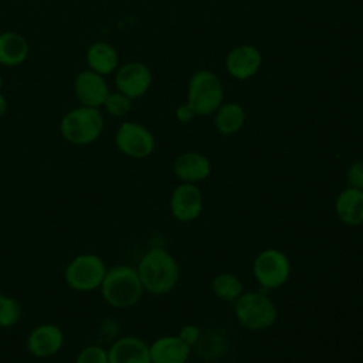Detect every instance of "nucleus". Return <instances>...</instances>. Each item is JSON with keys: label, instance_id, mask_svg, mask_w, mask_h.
I'll return each mask as SVG.
<instances>
[{"label": "nucleus", "instance_id": "obj_1", "mask_svg": "<svg viewBox=\"0 0 363 363\" xmlns=\"http://www.w3.org/2000/svg\"><path fill=\"white\" fill-rule=\"evenodd\" d=\"M136 271L143 289L155 295L170 292L179 279V265L176 259L162 247H153L146 251L142 255Z\"/></svg>", "mask_w": 363, "mask_h": 363}, {"label": "nucleus", "instance_id": "obj_2", "mask_svg": "<svg viewBox=\"0 0 363 363\" xmlns=\"http://www.w3.org/2000/svg\"><path fill=\"white\" fill-rule=\"evenodd\" d=\"M99 289L105 302L118 309L136 305L143 294V285L136 268L125 264L106 268Z\"/></svg>", "mask_w": 363, "mask_h": 363}, {"label": "nucleus", "instance_id": "obj_3", "mask_svg": "<svg viewBox=\"0 0 363 363\" xmlns=\"http://www.w3.org/2000/svg\"><path fill=\"white\" fill-rule=\"evenodd\" d=\"M104 129V118L98 108L79 106L69 111L60 123L62 138L75 146L95 142Z\"/></svg>", "mask_w": 363, "mask_h": 363}, {"label": "nucleus", "instance_id": "obj_4", "mask_svg": "<svg viewBox=\"0 0 363 363\" xmlns=\"http://www.w3.org/2000/svg\"><path fill=\"white\" fill-rule=\"evenodd\" d=\"M106 267L104 259L91 252L74 257L65 267L64 279L69 288L78 292H91L99 289L105 277Z\"/></svg>", "mask_w": 363, "mask_h": 363}, {"label": "nucleus", "instance_id": "obj_5", "mask_svg": "<svg viewBox=\"0 0 363 363\" xmlns=\"http://www.w3.org/2000/svg\"><path fill=\"white\" fill-rule=\"evenodd\" d=\"M223 86L220 79L210 71H199L189 82L187 104L194 113L208 115L220 108Z\"/></svg>", "mask_w": 363, "mask_h": 363}, {"label": "nucleus", "instance_id": "obj_6", "mask_svg": "<svg viewBox=\"0 0 363 363\" xmlns=\"http://www.w3.org/2000/svg\"><path fill=\"white\" fill-rule=\"evenodd\" d=\"M235 315L238 322L251 330L269 328L277 319V308L265 295L247 292L240 295L235 302Z\"/></svg>", "mask_w": 363, "mask_h": 363}, {"label": "nucleus", "instance_id": "obj_7", "mask_svg": "<svg viewBox=\"0 0 363 363\" xmlns=\"http://www.w3.org/2000/svg\"><path fill=\"white\" fill-rule=\"evenodd\" d=\"M291 267L286 255L278 250H265L254 259V275L264 288H278L286 282Z\"/></svg>", "mask_w": 363, "mask_h": 363}, {"label": "nucleus", "instance_id": "obj_8", "mask_svg": "<svg viewBox=\"0 0 363 363\" xmlns=\"http://www.w3.org/2000/svg\"><path fill=\"white\" fill-rule=\"evenodd\" d=\"M115 143L123 155L135 159L146 157L155 149V138L150 130L135 122H125L119 126Z\"/></svg>", "mask_w": 363, "mask_h": 363}, {"label": "nucleus", "instance_id": "obj_9", "mask_svg": "<svg viewBox=\"0 0 363 363\" xmlns=\"http://www.w3.org/2000/svg\"><path fill=\"white\" fill-rule=\"evenodd\" d=\"M64 333L54 323H40L33 328L27 336V352L38 359H45L57 354L64 346Z\"/></svg>", "mask_w": 363, "mask_h": 363}, {"label": "nucleus", "instance_id": "obj_10", "mask_svg": "<svg viewBox=\"0 0 363 363\" xmlns=\"http://www.w3.org/2000/svg\"><path fill=\"white\" fill-rule=\"evenodd\" d=\"M150 82V71L142 62H128L122 65L115 78L118 91L128 98H138L143 95L149 89Z\"/></svg>", "mask_w": 363, "mask_h": 363}, {"label": "nucleus", "instance_id": "obj_11", "mask_svg": "<svg viewBox=\"0 0 363 363\" xmlns=\"http://www.w3.org/2000/svg\"><path fill=\"white\" fill-rule=\"evenodd\" d=\"M74 91L77 98L84 106L98 108L105 104L109 89L102 75L94 71H82L77 75L74 82Z\"/></svg>", "mask_w": 363, "mask_h": 363}, {"label": "nucleus", "instance_id": "obj_12", "mask_svg": "<svg viewBox=\"0 0 363 363\" xmlns=\"http://www.w3.org/2000/svg\"><path fill=\"white\" fill-rule=\"evenodd\" d=\"M201 207V191L193 183H183L173 190L170 197V210L179 221L194 220L200 214Z\"/></svg>", "mask_w": 363, "mask_h": 363}, {"label": "nucleus", "instance_id": "obj_13", "mask_svg": "<svg viewBox=\"0 0 363 363\" xmlns=\"http://www.w3.org/2000/svg\"><path fill=\"white\" fill-rule=\"evenodd\" d=\"M109 363H150L149 345L136 336H123L108 349Z\"/></svg>", "mask_w": 363, "mask_h": 363}, {"label": "nucleus", "instance_id": "obj_14", "mask_svg": "<svg viewBox=\"0 0 363 363\" xmlns=\"http://www.w3.org/2000/svg\"><path fill=\"white\" fill-rule=\"evenodd\" d=\"M150 363H186L190 345L179 336H163L149 346Z\"/></svg>", "mask_w": 363, "mask_h": 363}, {"label": "nucleus", "instance_id": "obj_15", "mask_svg": "<svg viewBox=\"0 0 363 363\" xmlns=\"http://www.w3.org/2000/svg\"><path fill=\"white\" fill-rule=\"evenodd\" d=\"M228 72L237 79L252 77L261 65V54L252 45H238L227 57Z\"/></svg>", "mask_w": 363, "mask_h": 363}, {"label": "nucleus", "instance_id": "obj_16", "mask_svg": "<svg viewBox=\"0 0 363 363\" xmlns=\"http://www.w3.org/2000/svg\"><path fill=\"white\" fill-rule=\"evenodd\" d=\"M210 170L208 159L196 152L180 155L173 164L174 174L184 183L201 182L210 174Z\"/></svg>", "mask_w": 363, "mask_h": 363}, {"label": "nucleus", "instance_id": "obj_17", "mask_svg": "<svg viewBox=\"0 0 363 363\" xmlns=\"http://www.w3.org/2000/svg\"><path fill=\"white\" fill-rule=\"evenodd\" d=\"M336 213L347 225L363 224V190L347 187L336 199Z\"/></svg>", "mask_w": 363, "mask_h": 363}, {"label": "nucleus", "instance_id": "obj_18", "mask_svg": "<svg viewBox=\"0 0 363 363\" xmlns=\"http://www.w3.org/2000/svg\"><path fill=\"white\" fill-rule=\"evenodd\" d=\"M28 54V44L23 35L6 31L0 34V64L1 65H18Z\"/></svg>", "mask_w": 363, "mask_h": 363}, {"label": "nucleus", "instance_id": "obj_19", "mask_svg": "<svg viewBox=\"0 0 363 363\" xmlns=\"http://www.w3.org/2000/svg\"><path fill=\"white\" fill-rule=\"evenodd\" d=\"M86 62L91 71L99 75H106L116 68L118 54L108 43H94L86 51Z\"/></svg>", "mask_w": 363, "mask_h": 363}, {"label": "nucleus", "instance_id": "obj_20", "mask_svg": "<svg viewBox=\"0 0 363 363\" xmlns=\"http://www.w3.org/2000/svg\"><path fill=\"white\" fill-rule=\"evenodd\" d=\"M244 111L237 104L223 105L216 115V128L223 135H231L237 132L244 123Z\"/></svg>", "mask_w": 363, "mask_h": 363}, {"label": "nucleus", "instance_id": "obj_21", "mask_svg": "<svg viewBox=\"0 0 363 363\" xmlns=\"http://www.w3.org/2000/svg\"><path fill=\"white\" fill-rule=\"evenodd\" d=\"M213 291L218 298L235 299L242 292L241 281L231 274H220L213 279Z\"/></svg>", "mask_w": 363, "mask_h": 363}, {"label": "nucleus", "instance_id": "obj_22", "mask_svg": "<svg viewBox=\"0 0 363 363\" xmlns=\"http://www.w3.org/2000/svg\"><path fill=\"white\" fill-rule=\"evenodd\" d=\"M21 318V306L17 299L10 295L0 294V328H11Z\"/></svg>", "mask_w": 363, "mask_h": 363}, {"label": "nucleus", "instance_id": "obj_23", "mask_svg": "<svg viewBox=\"0 0 363 363\" xmlns=\"http://www.w3.org/2000/svg\"><path fill=\"white\" fill-rule=\"evenodd\" d=\"M106 111L113 116H125L130 109V98L121 92L109 94L105 101Z\"/></svg>", "mask_w": 363, "mask_h": 363}, {"label": "nucleus", "instance_id": "obj_24", "mask_svg": "<svg viewBox=\"0 0 363 363\" xmlns=\"http://www.w3.org/2000/svg\"><path fill=\"white\" fill-rule=\"evenodd\" d=\"M75 363H109L108 350L98 345L85 346L75 359Z\"/></svg>", "mask_w": 363, "mask_h": 363}, {"label": "nucleus", "instance_id": "obj_25", "mask_svg": "<svg viewBox=\"0 0 363 363\" xmlns=\"http://www.w3.org/2000/svg\"><path fill=\"white\" fill-rule=\"evenodd\" d=\"M347 182L350 187L363 190V160H357L349 167Z\"/></svg>", "mask_w": 363, "mask_h": 363}, {"label": "nucleus", "instance_id": "obj_26", "mask_svg": "<svg viewBox=\"0 0 363 363\" xmlns=\"http://www.w3.org/2000/svg\"><path fill=\"white\" fill-rule=\"evenodd\" d=\"M179 337L183 339L187 345H193V343L197 340V337H199V329H197L196 326H193V325L184 326V328L182 329Z\"/></svg>", "mask_w": 363, "mask_h": 363}, {"label": "nucleus", "instance_id": "obj_27", "mask_svg": "<svg viewBox=\"0 0 363 363\" xmlns=\"http://www.w3.org/2000/svg\"><path fill=\"white\" fill-rule=\"evenodd\" d=\"M176 115H177V118H179L180 121H190V119L193 118L194 112H193V109L189 106V104H186V105L179 106Z\"/></svg>", "mask_w": 363, "mask_h": 363}, {"label": "nucleus", "instance_id": "obj_28", "mask_svg": "<svg viewBox=\"0 0 363 363\" xmlns=\"http://www.w3.org/2000/svg\"><path fill=\"white\" fill-rule=\"evenodd\" d=\"M6 111H7V101H6V98L0 94V116H3V115L6 113Z\"/></svg>", "mask_w": 363, "mask_h": 363}, {"label": "nucleus", "instance_id": "obj_29", "mask_svg": "<svg viewBox=\"0 0 363 363\" xmlns=\"http://www.w3.org/2000/svg\"><path fill=\"white\" fill-rule=\"evenodd\" d=\"M1 85H3V81H1V77H0V88H1Z\"/></svg>", "mask_w": 363, "mask_h": 363}]
</instances>
